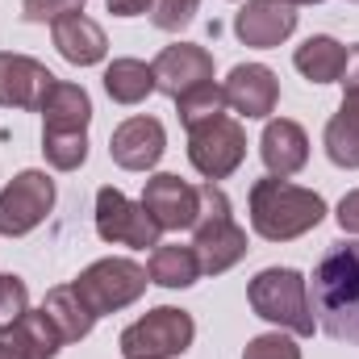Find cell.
<instances>
[{
  "label": "cell",
  "mask_w": 359,
  "mask_h": 359,
  "mask_svg": "<svg viewBox=\"0 0 359 359\" xmlns=\"http://www.w3.org/2000/svg\"><path fill=\"white\" fill-rule=\"evenodd\" d=\"M151 284L159 288H188L201 280V259L192 247H180V243H159L151 251V264H147Z\"/></svg>",
  "instance_id": "603a6c76"
},
{
  "label": "cell",
  "mask_w": 359,
  "mask_h": 359,
  "mask_svg": "<svg viewBox=\"0 0 359 359\" xmlns=\"http://www.w3.org/2000/svg\"><path fill=\"white\" fill-rule=\"evenodd\" d=\"M42 155L55 172H76L88 159V130H42Z\"/></svg>",
  "instance_id": "d4e9b609"
},
{
  "label": "cell",
  "mask_w": 359,
  "mask_h": 359,
  "mask_svg": "<svg viewBox=\"0 0 359 359\" xmlns=\"http://www.w3.org/2000/svg\"><path fill=\"white\" fill-rule=\"evenodd\" d=\"M188 159H192V168L201 176L213 180V184L234 176L243 168V159H247V130H243V121L222 113L213 121L192 126L188 130Z\"/></svg>",
  "instance_id": "52a82bcc"
},
{
  "label": "cell",
  "mask_w": 359,
  "mask_h": 359,
  "mask_svg": "<svg viewBox=\"0 0 359 359\" xmlns=\"http://www.w3.org/2000/svg\"><path fill=\"white\" fill-rule=\"evenodd\" d=\"M192 251L201 259V276H222L247 255V230L234 222L230 196L213 180L201 184V213L192 226Z\"/></svg>",
  "instance_id": "3957f363"
},
{
  "label": "cell",
  "mask_w": 359,
  "mask_h": 359,
  "mask_svg": "<svg viewBox=\"0 0 359 359\" xmlns=\"http://www.w3.org/2000/svg\"><path fill=\"white\" fill-rule=\"evenodd\" d=\"M63 347L46 309H25L13 326L0 330V359H55Z\"/></svg>",
  "instance_id": "2e32d148"
},
{
  "label": "cell",
  "mask_w": 359,
  "mask_h": 359,
  "mask_svg": "<svg viewBox=\"0 0 359 359\" xmlns=\"http://www.w3.org/2000/svg\"><path fill=\"white\" fill-rule=\"evenodd\" d=\"M247 301L255 318H264L297 339H309L318 330V318L309 305V280L297 268H264L247 284Z\"/></svg>",
  "instance_id": "277c9868"
},
{
  "label": "cell",
  "mask_w": 359,
  "mask_h": 359,
  "mask_svg": "<svg viewBox=\"0 0 359 359\" xmlns=\"http://www.w3.org/2000/svg\"><path fill=\"white\" fill-rule=\"evenodd\" d=\"M147 284H151V276L134 259H96L92 268H84L72 280V288L80 292V301L88 305L96 318L134 305L147 292Z\"/></svg>",
  "instance_id": "8992f818"
},
{
  "label": "cell",
  "mask_w": 359,
  "mask_h": 359,
  "mask_svg": "<svg viewBox=\"0 0 359 359\" xmlns=\"http://www.w3.org/2000/svg\"><path fill=\"white\" fill-rule=\"evenodd\" d=\"M142 205L159 222V230H192L196 213H201V188L172 176V172H159V176L147 180Z\"/></svg>",
  "instance_id": "7c38bea8"
},
{
  "label": "cell",
  "mask_w": 359,
  "mask_h": 359,
  "mask_svg": "<svg viewBox=\"0 0 359 359\" xmlns=\"http://www.w3.org/2000/svg\"><path fill=\"white\" fill-rule=\"evenodd\" d=\"M222 88H226V104L243 113L247 121H264L280 104V80L264 63H238Z\"/></svg>",
  "instance_id": "5bb4252c"
},
{
  "label": "cell",
  "mask_w": 359,
  "mask_h": 359,
  "mask_svg": "<svg viewBox=\"0 0 359 359\" xmlns=\"http://www.w3.org/2000/svg\"><path fill=\"white\" fill-rule=\"evenodd\" d=\"M42 309H46V318L55 322V330H59L63 343H80V339H88L92 326H96V313L80 301V292H76L72 284L50 288L46 301H42Z\"/></svg>",
  "instance_id": "44dd1931"
},
{
  "label": "cell",
  "mask_w": 359,
  "mask_h": 359,
  "mask_svg": "<svg viewBox=\"0 0 359 359\" xmlns=\"http://www.w3.org/2000/svg\"><path fill=\"white\" fill-rule=\"evenodd\" d=\"M176 109H180L184 130H192V126H201V121L222 117L230 104H226V88H217V84H201V88L184 92V96L176 100Z\"/></svg>",
  "instance_id": "484cf974"
},
{
  "label": "cell",
  "mask_w": 359,
  "mask_h": 359,
  "mask_svg": "<svg viewBox=\"0 0 359 359\" xmlns=\"http://www.w3.org/2000/svg\"><path fill=\"white\" fill-rule=\"evenodd\" d=\"M25 309H29V288H25V280L0 271V330L13 326Z\"/></svg>",
  "instance_id": "4316f807"
},
{
  "label": "cell",
  "mask_w": 359,
  "mask_h": 359,
  "mask_svg": "<svg viewBox=\"0 0 359 359\" xmlns=\"http://www.w3.org/2000/svg\"><path fill=\"white\" fill-rule=\"evenodd\" d=\"M96 234L104 243H121V247H134V251H147V247H159V222L147 213L142 201H130L121 188H100L96 192Z\"/></svg>",
  "instance_id": "9c48e42d"
},
{
  "label": "cell",
  "mask_w": 359,
  "mask_h": 359,
  "mask_svg": "<svg viewBox=\"0 0 359 359\" xmlns=\"http://www.w3.org/2000/svg\"><path fill=\"white\" fill-rule=\"evenodd\" d=\"M292 67L309 80V84H334L343 80V67H347V46L330 34H313L297 46L292 55Z\"/></svg>",
  "instance_id": "d6986e66"
},
{
  "label": "cell",
  "mask_w": 359,
  "mask_h": 359,
  "mask_svg": "<svg viewBox=\"0 0 359 359\" xmlns=\"http://www.w3.org/2000/svg\"><path fill=\"white\" fill-rule=\"evenodd\" d=\"M322 142H326V155H330L334 168L355 172L359 168V100H343L339 104V113L326 121Z\"/></svg>",
  "instance_id": "7402d4cb"
},
{
  "label": "cell",
  "mask_w": 359,
  "mask_h": 359,
  "mask_svg": "<svg viewBox=\"0 0 359 359\" xmlns=\"http://www.w3.org/2000/svg\"><path fill=\"white\" fill-rule=\"evenodd\" d=\"M259 155H264V168L268 176L276 180H288L297 176L305 163H309V134L288 121V117H276L264 126V138H259Z\"/></svg>",
  "instance_id": "e0dca14e"
},
{
  "label": "cell",
  "mask_w": 359,
  "mask_h": 359,
  "mask_svg": "<svg viewBox=\"0 0 359 359\" xmlns=\"http://www.w3.org/2000/svg\"><path fill=\"white\" fill-rule=\"evenodd\" d=\"M192 339H196L192 313L176 309V305H159V309L142 313L134 326H126L117 347L126 359H176L192 347Z\"/></svg>",
  "instance_id": "5b68a950"
},
{
  "label": "cell",
  "mask_w": 359,
  "mask_h": 359,
  "mask_svg": "<svg viewBox=\"0 0 359 359\" xmlns=\"http://www.w3.org/2000/svg\"><path fill=\"white\" fill-rule=\"evenodd\" d=\"M243 359H301V347H297V339H288V334H259V339H251L247 343V351Z\"/></svg>",
  "instance_id": "83f0119b"
},
{
  "label": "cell",
  "mask_w": 359,
  "mask_h": 359,
  "mask_svg": "<svg viewBox=\"0 0 359 359\" xmlns=\"http://www.w3.org/2000/svg\"><path fill=\"white\" fill-rule=\"evenodd\" d=\"M343 100H359V42L347 50V67H343Z\"/></svg>",
  "instance_id": "1f68e13d"
},
{
  "label": "cell",
  "mask_w": 359,
  "mask_h": 359,
  "mask_svg": "<svg viewBox=\"0 0 359 359\" xmlns=\"http://www.w3.org/2000/svg\"><path fill=\"white\" fill-rule=\"evenodd\" d=\"M151 72H155V92L180 100L184 92L213 84V55L196 42H176V46H163L155 55Z\"/></svg>",
  "instance_id": "8fae6325"
},
{
  "label": "cell",
  "mask_w": 359,
  "mask_h": 359,
  "mask_svg": "<svg viewBox=\"0 0 359 359\" xmlns=\"http://www.w3.org/2000/svg\"><path fill=\"white\" fill-rule=\"evenodd\" d=\"M50 38H55V46H59V55H63L67 63H76V67H92V63H100L104 50H109L104 29H100L92 17H84V13L59 17V21L50 25Z\"/></svg>",
  "instance_id": "ac0fdd59"
},
{
  "label": "cell",
  "mask_w": 359,
  "mask_h": 359,
  "mask_svg": "<svg viewBox=\"0 0 359 359\" xmlns=\"http://www.w3.org/2000/svg\"><path fill=\"white\" fill-rule=\"evenodd\" d=\"M309 305L330 339L359 347V243H334L322 255L309 284Z\"/></svg>",
  "instance_id": "6da1fadb"
},
{
  "label": "cell",
  "mask_w": 359,
  "mask_h": 359,
  "mask_svg": "<svg viewBox=\"0 0 359 359\" xmlns=\"http://www.w3.org/2000/svg\"><path fill=\"white\" fill-rule=\"evenodd\" d=\"M292 29H297V8L288 0H247L234 13L238 42L243 46H255V50L280 46L284 38H292Z\"/></svg>",
  "instance_id": "4fadbf2b"
},
{
  "label": "cell",
  "mask_w": 359,
  "mask_h": 359,
  "mask_svg": "<svg viewBox=\"0 0 359 359\" xmlns=\"http://www.w3.org/2000/svg\"><path fill=\"white\" fill-rule=\"evenodd\" d=\"M151 8H155V0H109V13L113 17H142Z\"/></svg>",
  "instance_id": "d6a6232c"
},
{
  "label": "cell",
  "mask_w": 359,
  "mask_h": 359,
  "mask_svg": "<svg viewBox=\"0 0 359 359\" xmlns=\"http://www.w3.org/2000/svg\"><path fill=\"white\" fill-rule=\"evenodd\" d=\"M55 76L46 63L29 55L0 50V109H42V96L50 92Z\"/></svg>",
  "instance_id": "9a60e30c"
},
{
  "label": "cell",
  "mask_w": 359,
  "mask_h": 359,
  "mask_svg": "<svg viewBox=\"0 0 359 359\" xmlns=\"http://www.w3.org/2000/svg\"><path fill=\"white\" fill-rule=\"evenodd\" d=\"M196 4L201 0H155V8H151V21L159 25V29H184L192 17H196Z\"/></svg>",
  "instance_id": "f1b7e54d"
},
{
  "label": "cell",
  "mask_w": 359,
  "mask_h": 359,
  "mask_svg": "<svg viewBox=\"0 0 359 359\" xmlns=\"http://www.w3.org/2000/svg\"><path fill=\"white\" fill-rule=\"evenodd\" d=\"M339 226H343V234H359V188L355 192H347L343 201H339Z\"/></svg>",
  "instance_id": "4dcf8cb0"
},
{
  "label": "cell",
  "mask_w": 359,
  "mask_h": 359,
  "mask_svg": "<svg viewBox=\"0 0 359 359\" xmlns=\"http://www.w3.org/2000/svg\"><path fill=\"white\" fill-rule=\"evenodd\" d=\"M104 92L117 104H142L155 92V72L142 59H113L104 67Z\"/></svg>",
  "instance_id": "cb8c5ba5"
},
{
  "label": "cell",
  "mask_w": 359,
  "mask_h": 359,
  "mask_svg": "<svg viewBox=\"0 0 359 359\" xmlns=\"http://www.w3.org/2000/svg\"><path fill=\"white\" fill-rule=\"evenodd\" d=\"M292 8H301V4H322V0H288Z\"/></svg>",
  "instance_id": "836d02e7"
},
{
  "label": "cell",
  "mask_w": 359,
  "mask_h": 359,
  "mask_svg": "<svg viewBox=\"0 0 359 359\" xmlns=\"http://www.w3.org/2000/svg\"><path fill=\"white\" fill-rule=\"evenodd\" d=\"M88 0H25L21 4V17L25 21H59V17H72V13H84Z\"/></svg>",
  "instance_id": "f546056e"
},
{
  "label": "cell",
  "mask_w": 359,
  "mask_h": 359,
  "mask_svg": "<svg viewBox=\"0 0 359 359\" xmlns=\"http://www.w3.org/2000/svg\"><path fill=\"white\" fill-rule=\"evenodd\" d=\"M42 130H88L92 121V100L80 84L55 80L50 92L42 96Z\"/></svg>",
  "instance_id": "ffe728a7"
},
{
  "label": "cell",
  "mask_w": 359,
  "mask_h": 359,
  "mask_svg": "<svg viewBox=\"0 0 359 359\" xmlns=\"http://www.w3.org/2000/svg\"><path fill=\"white\" fill-rule=\"evenodd\" d=\"M322 217H326V201L313 188L276 176L251 184V226L268 243H292L313 226H322Z\"/></svg>",
  "instance_id": "7a4b0ae2"
},
{
  "label": "cell",
  "mask_w": 359,
  "mask_h": 359,
  "mask_svg": "<svg viewBox=\"0 0 359 359\" xmlns=\"http://www.w3.org/2000/svg\"><path fill=\"white\" fill-rule=\"evenodd\" d=\"M50 209H55V180L38 168H25L0 188V234L21 238L38 230Z\"/></svg>",
  "instance_id": "ba28073f"
},
{
  "label": "cell",
  "mask_w": 359,
  "mask_h": 359,
  "mask_svg": "<svg viewBox=\"0 0 359 359\" xmlns=\"http://www.w3.org/2000/svg\"><path fill=\"white\" fill-rule=\"evenodd\" d=\"M163 151H168V130H163L159 117H147V113L126 117L109 134V155L126 172H151L163 159Z\"/></svg>",
  "instance_id": "30bf717a"
}]
</instances>
